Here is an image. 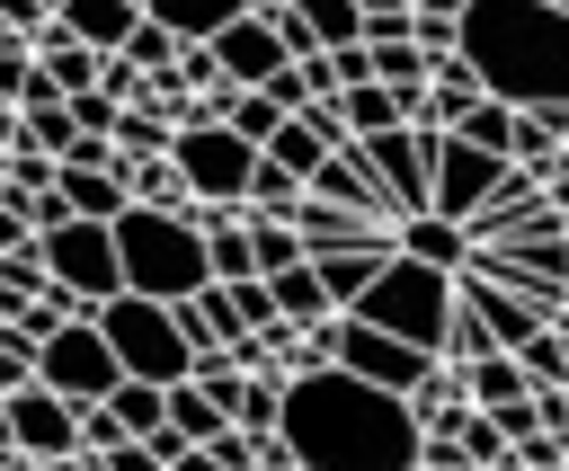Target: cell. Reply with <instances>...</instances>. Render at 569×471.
<instances>
[{
  "instance_id": "cell-1",
  "label": "cell",
  "mask_w": 569,
  "mask_h": 471,
  "mask_svg": "<svg viewBox=\"0 0 569 471\" xmlns=\"http://www.w3.org/2000/svg\"><path fill=\"white\" fill-rule=\"evenodd\" d=\"M276 444L293 471H409L418 409L382 382H356L347 364H311V373H284Z\"/></svg>"
},
{
  "instance_id": "cell-2",
  "label": "cell",
  "mask_w": 569,
  "mask_h": 471,
  "mask_svg": "<svg viewBox=\"0 0 569 471\" xmlns=\"http://www.w3.org/2000/svg\"><path fill=\"white\" fill-rule=\"evenodd\" d=\"M453 53L471 62L480 98L507 107H569V9L542 0H462L453 9Z\"/></svg>"
},
{
  "instance_id": "cell-3",
  "label": "cell",
  "mask_w": 569,
  "mask_h": 471,
  "mask_svg": "<svg viewBox=\"0 0 569 471\" xmlns=\"http://www.w3.org/2000/svg\"><path fill=\"white\" fill-rule=\"evenodd\" d=\"M107 231H116V284H124V293L178 302V293L213 284V275H204V240H196L187 204H124Z\"/></svg>"
},
{
  "instance_id": "cell-4",
  "label": "cell",
  "mask_w": 569,
  "mask_h": 471,
  "mask_svg": "<svg viewBox=\"0 0 569 471\" xmlns=\"http://www.w3.org/2000/svg\"><path fill=\"white\" fill-rule=\"evenodd\" d=\"M347 311L436 355V338H445V320H453V275H445V267H427V258H400V249H391V258L373 267V284H365Z\"/></svg>"
},
{
  "instance_id": "cell-5",
  "label": "cell",
  "mask_w": 569,
  "mask_h": 471,
  "mask_svg": "<svg viewBox=\"0 0 569 471\" xmlns=\"http://www.w3.org/2000/svg\"><path fill=\"white\" fill-rule=\"evenodd\" d=\"M98 338H107V355H116V373H133V382H187V338H178V320H169V302H151V293H107L98 311Z\"/></svg>"
},
{
  "instance_id": "cell-6",
  "label": "cell",
  "mask_w": 569,
  "mask_h": 471,
  "mask_svg": "<svg viewBox=\"0 0 569 471\" xmlns=\"http://www.w3.org/2000/svg\"><path fill=\"white\" fill-rule=\"evenodd\" d=\"M36 258H44V284H62L80 311H98L107 293H124L116 284V231L89 222V213H62L53 231H36Z\"/></svg>"
},
{
  "instance_id": "cell-7",
  "label": "cell",
  "mask_w": 569,
  "mask_h": 471,
  "mask_svg": "<svg viewBox=\"0 0 569 471\" xmlns=\"http://www.w3.org/2000/svg\"><path fill=\"white\" fill-rule=\"evenodd\" d=\"M36 382H44V391H62L71 409H89V400H107L124 373H116V355H107L98 320H89V311H71L62 329H44V338H36Z\"/></svg>"
},
{
  "instance_id": "cell-8",
  "label": "cell",
  "mask_w": 569,
  "mask_h": 471,
  "mask_svg": "<svg viewBox=\"0 0 569 471\" xmlns=\"http://www.w3.org/2000/svg\"><path fill=\"white\" fill-rule=\"evenodd\" d=\"M249 160H258V151H249L231 124H178V133H169V169H178V187H187L196 204H240Z\"/></svg>"
},
{
  "instance_id": "cell-9",
  "label": "cell",
  "mask_w": 569,
  "mask_h": 471,
  "mask_svg": "<svg viewBox=\"0 0 569 471\" xmlns=\"http://www.w3.org/2000/svg\"><path fill=\"white\" fill-rule=\"evenodd\" d=\"M329 364H347L356 382H382V391H400V400L436 373L427 347H409V338H391V329H373V320H356V311L329 320Z\"/></svg>"
},
{
  "instance_id": "cell-10",
  "label": "cell",
  "mask_w": 569,
  "mask_h": 471,
  "mask_svg": "<svg viewBox=\"0 0 569 471\" xmlns=\"http://www.w3.org/2000/svg\"><path fill=\"white\" fill-rule=\"evenodd\" d=\"M356 151H365V169L382 178L391 222H400V213H427V187H436V133H427V124H382V133H356Z\"/></svg>"
},
{
  "instance_id": "cell-11",
  "label": "cell",
  "mask_w": 569,
  "mask_h": 471,
  "mask_svg": "<svg viewBox=\"0 0 569 471\" xmlns=\"http://www.w3.org/2000/svg\"><path fill=\"white\" fill-rule=\"evenodd\" d=\"M507 178H516V160H498V151H480V142H462V133H436V187H427V213L471 222Z\"/></svg>"
},
{
  "instance_id": "cell-12",
  "label": "cell",
  "mask_w": 569,
  "mask_h": 471,
  "mask_svg": "<svg viewBox=\"0 0 569 471\" xmlns=\"http://www.w3.org/2000/svg\"><path fill=\"white\" fill-rule=\"evenodd\" d=\"M0 409H9V444H18V462H62V453H80V409H71L62 391L18 382V391H0Z\"/></svg>"
},
{
  "instance_id": "cell-13",
  "label": "cell",
  "mask_w": 569,
  "mask_h": 471,
  "mask_svg": "<svg viewBox=\"0 0 569 471\" xmlns=\"http://www.w3.org/2000/svg\"><path fill=\"white\" fill-rule=\"evenodd\" d=\"M302 196H320V204H338V213H365V222H391V196H382V178L365 169V151L347 142V151H329L311 178H302Z\"/></svg>"
},
{
  "instance_id": "cell-14",
  "label": "cell",
  "mask_w": 569,
  "mask_h": 471,
  "mask_svg": "<svg viewBox=\"0 0 569 471\" xmlns=\"http://www.w3.org/2000/svg\"><path fill=\"white\" fill-rule=\"evenodd\" d=\"M391 258V231H373V240H347V249H311V275H320V302L329 311H347L365 284H373V267Z\"/></svg>"
},
{
  "instance_id": "cell-15",
  "label": "cell",
  "mask_w": 569,
  "mask_h": 471,
  "mask_svg": "<svg viewBox=\"0 0 569 471\" xmlns=\"http://www.w3.org/2000/svg\"><path fill=\"white\" fill-rule=\"evenodd\" d=\"M169 320H178L187 355H213V347H231V338H240V320H231L222 284H196V293H178V302H169Z\"/></svg>"
},
{
  "instance_id": "cell-16",
  "label": "cell",
  "mask_w": 569,
  "mask_h": 471,
  "mask_svg": "<svg viewBox=\"0 0 569 471\" xmlns=\"http://www.w3.org/2000/svg\"><path fill=\"white\" fill-rule=\"evenodd\" d=\"M44 18H53L62 36H80V44H98V53H116V44H124V27L142 18V0H53Z\"/></svg>"
},
{
  "instance_id": "cell-17",
  "label": "cell",
  "mask_w": 569,
  "mask_h": 471,
  "mask_svg": "<svg viewBox=\"0 0 569 471\" xmlns=\"http://www.w3.org/2000/svg\"><path fill=\"white\" fill-rule=\"evenodd\" d=\"M391 249H400V258H427V267H445V275L471 258L462 222H445V213H400V222H391Z\"/></svg>"
},
{
  "instance_id": "cell-18",
  "label": "cell",
  "mask_w": 569,
  "mask_h": 471,
  "mask_svg": "<svg viewBox=\"0 0 569 471\" xmlns=\"http://www.w3.org/2000/svg\"><path fill=\"white\" fill-rule=\"evenodd\" d=\"M53 196H62V213H89V222H116V213H124L116 160H107V169H62V160H53Z\"/></svg>"
},
{
  "instance_id": "cell-19",
  "label": "cell",
  "mask_w": 569,
  "mask_h": 471,
  "mask_svg": "<svg viewBox=\"0 0 569 471\" xmlns=\"http://www.w3.org/2000/svg\"><path fill=\"white\" fill-rule=\"evenodd\" d=\"M525 391H533V382H525V364H516L507 347H489V355L462 364V400H471V409H507V400H525Z\"/></svg>"
},
{
  "instance_id": "cell-20",
  "label": "cell",
  "mask_w": 569,
  "mask_h": 471,
  "mask_svg": "<svg viewBox=\"0 0 569 471\" xmlns=\"http://www.w3.org/2000/svg\"><path fill=\"white\" fill-rule=\"evenodd\" d=\"M240 9H249V0H142V18H151V27H169L178 44H204V36H213V27H231Z\"/></svg>"
},
{
  "instance_id": "cell-21",
  "label": "cell",
  "mask_w": 569,
  "mask_h": 471,
  "mask_svg": "<svg viewBox=\"0 0 569 471\" xmlns=\"http://www.w3.org/2000/svg\"><path fill=\"white\" fill-rule=\"evenodd\" d=\"M160 418H169L187 444H204V435H222V427H231V409H222L204 382H169V391H160Z\"/></svg>"
},
{
  "instance_id": "cell-22",
  "label": "cell",
  "mask_w": 569,
  "mask_h": 471,
  "mask_svg": "<svg viewBox=\"0 0 569 471\" xmlns=\"http://www.w3.org/2000/svg\"><path fill=\"white\" fill-rule=\"evenodd\" d=\"M445 133H462V142H480V151H498V160H507V142H516V107H507V98H471Z\"/></svg>"
},
{
  "instance_id": "cell-23",
  "label": "cell",
  "mask_w": 569,
  "mask_h": 471,
  "mask_svg": "<svg viewBox=\"0 0 569 471\" xmlns=\"http://www.w3.org/2000/svg\"><path fill=\"white\" fill-rule=\"evenodd\" d=\"M267 284H276V311H284L293 329H311V320H329V302H320V275H311V258H293V267H276Z\"/></svg>"
},
{
  "instance_id": "cell-24",
  "label": "cell",
  "mask_w": 569,
  "mask_h": 471,
  "mask_svg": "<svg viewBox=\"0 0 569 471\" xmlns=\"http://www.w3.org/2000/svg\"><path fill=\"white\" fill-rule=\"evenodd\" d=\"M258 151H267V160H276V169H293V178H311V169H320V160H329V142H320V133H311V124H302V116H284V124H276V133H267V142H258Z\"/></svg>"
},
{
  "instance_id": "cell-25",
  "label": "cell",
  "mask_w": 569,
  "mask_h": 471,
  "mask_svg": "<svg viewBox=\"0 0 569 471\" xmlns=\"http://www.w3.org/2000/svg\"><path fill=\"white\" fill-rule=\"evenodd\" d=\"M293 258H302V231H293L284 213H249V267L276 275V267H293Z\"/></svg>"
},
{
  "instance_id": "cell-26",
  "label": "cell",
  "mask_w": 569,
  "mask_h": 471,
  "mask_svg": "<svg viewBox=\"0 0 569 471\" xmlns=\"http://www.w3.org/2000/svg\"><path fill=\"white\" fill-rule=\"evenodd\" d=\"M293 196H302V178H293V169H276V160L258 151V160H249V187H240V204H249V213H293Z\"/></svg>"
},
{
  "instance_id": "cell-27",
  "label": "cell",
  "mask_w": 569,
  "mask_h": 471,
  "mask_svg": "<svg viewBox=\"0 0 569 471\" xmlns=\"http://www.w3.org/2000/svg\"><path fill=\"white\" fill-rule=\"evenodd\" d=\"M98 409H107L124 435H151V427H160V382H133V373H124V382H116Z\"/></svg>"
},
{
  "instance_id": "cell-28",
  "label": "cell",
  "mask_w": 569,
  "mask_h": 471,
  "mask_svg": "<svg viewBox=\"0 0 569 471\" xmlns=\"http://www.w3.org/2000/svg\"><path fill=\"white\" fill-rule=\"evenodd\" d=\"M276 409H284V382H276V373H249L240 400H231V427H240V435H276Z\"/></svg>"
},
{
  "instance_id": "cell-29",
  "label": "cell",
  "mask_w": 569,
  "mask_h": 471,
  "mask_svg": "<svg viewBox=\"0 0 569 471\" xmlns=\"http://www.w3.org/2000/svg\"><path fill=\"white\" fill-rule=\"evenodd\" d=\"M116 53H124V62H133V71H142V80H160V71H169V62H178V36H169V27H151V18H133V27H124V44H116Z\"/></svg>"
},
{
  "instance_id": "cell-30",
  "label": "cell",
  "mask_w": 569,
  "mask_h": 471,
  "mask_svg": "<svg viewBox=\"0 0 569 471\" xmlns=\"http://www.w3.org/2000/svg\"><path fill=\"white\" fill-rule=\"evenodd\" d=\"M222 124H231V133H240V142L258 151V142H267V133L284 124V107H267L258 89H231V107H222Z\"/></svg>"
},
{
  "instance_id": "cell-31",
  "label": "cell",
  "mask_w": 569,
  "mask_h": 471,
  "mask_svg": "<svg viewBox=\"0 0 569 471\" xmlns=\"http://www.w3.org/2000/svg\"><path fill=\"white\" fill-rule=\"evenodd\" d=\"M222 302H231V320H240V329H267V320H284L267 275H231V284H222Z\"/></svg>"
},
{
  "instance_id": "cell-32",
  "label": "cell",
  "mask_w": 569,
  "mask_h": 471,
  "mask_svg": "<svg viewBox=\"0 0 569 471\" xmlns=\"http://www.w3.org/2000/svg\"><path fill=\"white\" fill-rule=\"evenodd\" d=\"M18 382H36V338L0 320V391H18Z\"/></svg>"
},
{
  "instance_id": "cell-33",
  "label": "cell",
  "mask_w": 569,
  "mask_h": 471,
  "mask_svg": "<svg viewBox=\"0 0 569 471\" xmlns=\"http://www.w3.org/2000/svg\"><path fill=\"white\" fill-rule=\"evenodd\" d=\"M89 462H98V471H160V453H151L142 435H116V444H98Z\"/></svg>"
},
{
  "instance_id": "cell-34",
  "label": "cell",
  "mask_w": 569,
  "mask_h": 471,
  "mask_svg": "<svg viewBox=\"0 0 569 471\" xmlns=\"http://www.w3.org/2000/svg\"><path fill=\"white\" fill-rule=\"evenodd\" d=\"M62 107H71V124H80V133H98V142H107V124H116V98H107V89H80V98H62Z\"/></svg>"
},
{
  "instance_id": "cell-35",
  "label": "cell",
  "mask_w": 569,
  "mask_h": 471,
  "mask_svg": "<svg viewBox=\"0 0 569 471\" xmlns=\"http://www.w3.org/2000/svg\"><path fill=\"white\" fill-rule=\"evenodd\" d=\"M27 62H36V44L27 36H0V98L18 107V89H27Z\"/></svg>"
},
{
  "instance_id": "cell-36",
  "label": "cell",
  "mask_w": 569,
  "mask_h": 471,
  "mask_svg": "<svg viewBox=\"0 0 569 471\" xmlns=\"http://www.w3.org/2000/svg\"><path fill=\"white\" fill-rule=\"evenodd\" d=\"M36 471H98L89 453H62V462H36Z\"/></svg>"
},
{
  "instance_id": "cell-37",
  "label": "cell",
  "mask_w": 569,
  "mask_h": 471,
  "mask_svg": "<svg viewBox=\"0 0 569 471\" xmlns=\"http://www.w3.org/2000/svg\"><path fill=\"white\" fill-rule=\"evenodd\" d=\"M551 320H560V329H569V293H560V311H551Z\"/></svg>"
},
{
  "instance_id": "cell-38",
  "label": "cell",
  "mask_w": 569,
  "mask_h": 471,
  "mask_svg": "<svg viewBox=\"0 0 569 471\" xmlns=\"http://www.w3.org/2000/svg\"><path fill=\"white\" fill-rule=\"evenodd\" d=\"M0 444H9V409H0ZM9 453H18V444H9Z\"/></svg>"
},
{
  "instance_id": "cell-39",
  "label": "cell",
  "mask_w": 569,
  "mask_h": 471,
  "mask_svg": "<svg viewBox=\"0 0 569 471\" xmlns=\"http://www.w3.org/2000/svg\"><path fill=\"white\" fill-rule=\"evenodd\" d=\"M258 471H293V462H258Z\"/></svg>"
},
{
  "instance_id": "cell-40",
  "label": "cell",
  "mask_w": 569,
  "mask_h": 471,
  "mask_svg": "<svg viewBox=\"0 0 569 471\" xmlns=\"http://www.w3.org/2000/svg\"><path fill=\"white\" fill-rule=\"evenodd\" d=\"M542 9H569V0H542Z\"/></svg>"
},
{
  "instance_id": "cell-41",
  "label": "cell",
  "mask_w": 569,
  "mask_h": 471,
  "mask_svg": "<svg viewBox=\"0 0 569 471\" xmlns=\"http://www.w3.org/2000/svg\"><path fill=\"white\" fill-rule=\"evenodd\" d=\"M36 9H53V0H36Z\"/></svg>"
},
{
  "instance_id": "cell-42",
  "label": "cell",
  "mask_w": 569,
  "mask_h": 471,
  "mask_svg": "<svg viewBox=\"0 0 569 471\" xmlns=\"http://www.w3.org/2000/svg\"><path fill=\"white\" fill-rule=\"evenodd\" d=\"M560 400H569V382H560Z\"/></svg>"
},
{
  "instance_id": "cell-43",
  "label": "cell",
  "mask_w": 569,
  "mask_h": 471,
  "mask_svg": "<svg viewBox=\"0 0 569 471\" xmlns=\"http://www.w3.org/2000/svg\"><path fill=\"white\" fill-rule=\"evenodd\" d=\"M0 36H9V27H0Z\"/></svg>"
}]
</instances>
